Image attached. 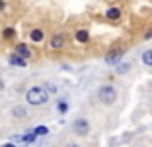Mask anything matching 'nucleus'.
Returning <instances> with one entry per match:
<instances>
[{
	"label": "nucleus",
	"instance_id": "nucleus-1",
	"mask_svg": "<svg viewBox=\"0 0 152 147\" xmlns=\"http://www.w3.org/2000/svg\"><path fill=\"white\" fill-rule=\"evenodd\" d=\"M47 101H48V93L41 86H32L27 92V102L31 106H43V104H47Z\"/></svg>",
	"mask_w": 152,
	"mask_h": 147
},
{
	"label": "nucleus",
	"instance_id": "nucleus-2",
	"mask_svg": "<svg viewBox=\"0 0 152 147\" xmlns=\"http://www.w3.org/2000/svg\"><path fill=\"white\" fill-rule=\"evenodd\" d=\"M99 101L106 106H111L116 101V90L111 85H104L99 88Z\"/></svg>",
	"mask_w": 152,
	"mask_h": 147
},
{
	"label": "nucleus",
	"instance_id": "nucleus-3",
	"mask_svg": "<svg viewBox=\"0 0 152 147\" xmlns=\"http://www.w3.org/2000/svg\"><path fill=\"white\" fill-rule=\"evenodd\" d=\"M72 129H73V133H75V135H79V136H86V135L90 133V124H88V120H86V118H77V120L73 122Z\"/></svg>",
	"mask_w": 152,
	"mask_h": 147
},
{
	"label": "nucleus",
	"instance_id": "nucleus-4",
	"mask_svg": "<svg viewBox=\"0 0 152 147\" xmlns=\"http://www.w3.org/2000/svg\"><path fill=\"white\" fill-rule=\"evenodd\" d=\"M122 56H124V50H113V52H109L107 56H106V63L107 65H118L120 63V59H122Z\"/></svg>",
	"mask_w": 152,
	"mask_h": 147
},
{
	"label": "nucleus",
	"instance_id": "nucleus-5",
	"mask_svg": "<svg viewBox=\"0 0 152 147\" xmlns=\"http://www.w3.org/2000/svg\"><path fill=\"white\" fill-rule=\"evenodd\" d=\"M9 63H11V65H15V66H27L25 57H23V56H20L18 52H15V54H11V56H9Z\"/></svg>",
	"mask_w": 152,
	"mask_h": 147
},
{
	"label": "nucleus",
	"instance_id": "nucleus-6",
	"mask_svg": "<svg viewBox=\"0 0 152 147\" xmlns=\"http://www.w3.org/2000/svg\"><path fill=\"white\" fill-rule=\"evenodd\" d=\"M50 47L56 49V50L63 49V47H64V36H63V34H56V36H52V40H50Z\"/></svg>",
	"mask_w": 152,
	"mask_h": 147
},
{
	"label": "nucleus",
	"instance_id": "nucleus-7",
	"mask_svg": "<svg viewBox=\"0 0 152 147\" xmlns=\"http://www.w3.org/2000/svg\"><path fill=\"white\" fill-rule=\"evenodd\" d=\"M13 117L15 118H23V117H27V110L23 106H15L13 108Z\"/></svg>",
	"mask_w": 152,
	"mask_h": 147
},
{
	"label": "nucleus",
	"instance_id": "nucleus-8",
	"mask_svg": "<svg viewBox=\"0 0 152 147\" xmlns=\"http://www.w3.org/2000/svg\"><path fill=\"white\" fill-rule=\"evenodd\" d=\"M120 15H122V13H120V9H118V7H109V9H107V13H106V16H107L109 20H118V18H120Z\"/></svg>",
	"mask_w": 152,
	"mask_h": 147
},
{
	"label": "nucleus",
	"instance_id": "nucleus-9",
	"mask_svg": "<svg viewBox=\"0 0 152 147\" xmlns=\"http://www.w3.org/2000/svg\"><path fill=\"white\" fill-rule=\"evenodd\" d=\"M16 52H18L20 56H23L25 59H27V57H31V50H29V47H27L25 43H20V45L16 47Z\"/></svg>",
	"mask_w": 152,
	"mask_h": 147
},
{
	"label": "nucleus",
	"instance_id": "nucleus-10",
	"mask_svg": "<svg viewBox=\"0 0 152 147\" xmlns=\"http://www.w3.org/2000/svg\"><path fill=\"white\" fill-rule=\"evenodd\" d=\"M75 38H77V41H81V43H86V41L90 40V34H88V31L81 29V31H77V34H75Z\"/></svg>",
	"mask_w": 152,
	"mask_h": 147
},
{
	"label": "nucleus",
	"instance_id": "nucleus-11",
	"mask_svg": "<svg viewBox=\"0 0 152 147\" xmlns=\"http://www.w3.org/2000/svg\"><path fill=\"white\" fill-rule=\"evenodd\" d=\"M141 61H143L147 66H152V49H148V50H145V52H143Z\"/></svg>",
	"mask_w": 152,
	"mask_h": 147
},
{
	"label": "nucleus",
	"instance_id": "nucleus-12",
	"mask_svg": "<svg viewBox=\"0 0 152 147\" xmlns=\"http://www.w3.org/2000/svg\"><path fill=\"white\" fill-rule=\"evenodd\" d=\"M31 40H32V41H41V40H43V31H41V29H34V31L31 32Z\"/></svg>",
	"mask_w": 152,
	"mask_h": 147
},
{
	"label": "nucleus",
	"instance_id": "nucleus-13",
	"mask_svg": "<svg viewBox=\"0 0 152 147\" xmlns=\"http://www.w3.org/2000/svg\"><path fill=\"white\" fill-rule=\"evenodd\" d=\"M57 111H59V113H66V111H68V104H66L64 101H59V102H57Z\"/></svg>",
	"mask_w": 152,
	"mask_h": 147
},
{
	"label": "nucleus",
	"instance_id": "nucleus-14",
	"mask_svg": "<svg viewBox=\"0 0 152 147\" xmlns=\"http://www.w3.org/2000/svg\"><path fill=\"white\" fill-rule=\"evenodd\" d=\"M4 38H15V29H11V27H7V29H4Z\"/></svg>",
	"mask_w": 152,
	"mask_h": 147
},
{
	"label": "nucleus",
	"instance_id": "nucleus-15",
	"mask_svg": "<svg viewBox=\"0 0 152 147\" xmlns=\"http://www.w3.org/2000/svg\"><path fill=\"white\" fill-rule=\"evenodd\" d=\"M34 133H36V135H41V136H43V135H47V133H48V129H47L45 126H39V127H36V129H34Z\"/></svg>",
	"mask_w": 152,
	"mask_h": 147
},
{
	"label": "nucleus",
	"instance_id": "nucleus-16",
	"mask_svg": "<svg viewBox=\"0 0 152 147\" xmlns=\"http://www.w3.org/2000/svg\"><path fill=\"white\" fill-rule=\"evenodd\" d=\"M127 70H129V65H118V66H116V72H118V74H124V72H127Z\"/></svg>",
	"mask_w": 152,
	"mask_h": 147
},
{
	"label": "nucleus",
	"instance_id": "nucleus-17",
	"mask_svg": "<svg viewBox=\"0 0 152 147\" xmlns=\"http://www.w3.org/2000/svg\"><path fill=\"white\" fill-rule=\"evenodd\" d=\"M47 88H48V92H52V93H57V88H56V85L48 83V85H47Z\"/></svg>",
	"mask_w": 152,
	"mask_h": 147
},
{
	"label": "nucleus",
	"instance_id": "nucleus-18",
	"mask_svg": "<svg viewBox=\"0 0 152 147\" xmlns=\"http://www.w3.org/2000/svg\"><path fill=\"white\" fill-rule=\"evenodd\" d=\"M145 38H147V40H148V38H152V29H150V31H148V32L145 34Z\"/></svg>",
	"mask_w": 152,
	"mask_h": 147
},
{
	"label": "nucleus",
	"instance_id": "nucleus-19",
	"mask_svg": "<svg viewBox=\"0 0 152 147\" xmlns=\"http://www.w3.org/2000/svg\"><path fill=\"white\" fill-rule=\"evenodd\" d=\"M2 90H4V81L0 79V92H2Z\"/></svg>",
	"mask_w": 152,
	"mask_h": 147
},
{
	"label": "nucleus",
	"instance_id": "nucleus-20",
	"mask_svg": "<svg viewBox=\"0 0 152 147\" xmlns=\"http://www.w3.org/2000/svg\"><path fill=\"white\" fill-rule=\"evenodd\" d=\"M4 9V2H2V0H0V11H2Z\"/></svg>",
	"mask_w": 152,
	"mask_h": 147
}]
</instances>
